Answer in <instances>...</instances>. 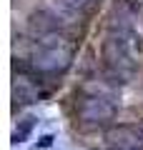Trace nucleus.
<instances>
[]
</instances>
